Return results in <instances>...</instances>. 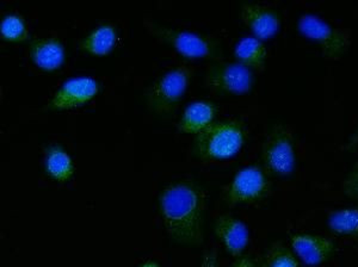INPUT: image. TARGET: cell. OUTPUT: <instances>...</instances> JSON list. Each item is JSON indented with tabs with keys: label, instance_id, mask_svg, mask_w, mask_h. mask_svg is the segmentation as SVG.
<instances>
[{
	"label": "cell",
	"instance_id": "1",
	"mask_svg": "<svg viewBox=\"0 0 358 267\" xmlns=\"http://www.w3.org/2000/svg\"><path fill=\"white\" fill-rule=\"evenodd\" d=\"M164 227L172 239L199 246L203 241L204 194L194 182H178L165 187L159 199Z\"/></svg>",
	"mask_w": 358,
	"mask_h": 267
},
{
	"label": "cell",
	"instance_id": "2",
	"mask_svg": "<svg viewBox=\"0 0 358 267\" xmlns=\"http://www.w3.org/2000/svg\"><path fill=\"white\" fill-rule=\"evenodd\" d=\"M246 141V130L238 121L214 122L196 135L194 152L203 161H220L236 157Z\"/></svg>",
	"mask_w": 358,
	"mask_h": 267
},
{
	"label": "cell",
	"instance_id": "3",
	"mask_svg": "<svg viewBox=\"0 0 358 267\" xmlns=\"http://www.w3.org/2000/svg\"><path fill=\"white\" fill-rule=\"evenodd\" d=\"M143 25L152 36L171 45L187 59H213L220 55V45L210 37L159 24L151 18H145Z\"/></svg>",
	"mask_w": 358,
	"mask_h": 267
},
{
	"label": "cell",
	"instance_id": "4",
	"mask_svg": "<svg viewBox=\"0 0 358 267\" xmlns=\"http://www.w3.org/2000/svg\"><path fill=\"white\" fill-rule=\"evenodd\" d=\"M297 29L302 36L317 43L329 60H338L350 49L352 33L350 29L338 28L322 17L305 13L299 18Z\"/></svg>",
	"mask_w": 358,
	"mask_h": 267
},
{
	"label": "cell",
	"instance_id": "5",
	"mask_svg": "<svg viewBox=\"0 0 358 267\" xmlns=\"http://www.w3.org/2000/svg\"><path fill=\"white\" fill-rule=\"evenodd\" d=\"M192 74V66L180 65L159 77L147 89L148 108L155 114H170L187 92Z\"/></svg>",
	"mask_w": 358,
	"mask_h": 267
},
{
	"label": "cell",
	"instance_id": "6",
	"mask_svg": "<svg viewBox=\"0 0 358 267\" xmlns=\"http://www.w3.org/2000/svg\"><path fill=\"white\" fill-rule=\"evenodd\" d=\"M265 166L282 177L293 173L296 166L293 133L288 127L277 124L268 133L262 150Z\"/></svg>",
	"mask_w": 358,
	"mask_h": 267
},
{
	"label": "cell",
	"instance_id": "7",
	"mask_svg": "<svg viewBox=\"0 0 358 267\" xmlns=\"http://www.w3.org/2000/svg\"><path fill=\"white\" fill-rule=\"evenodd\" d=\"M268 190V178L259 167H245L234 175L224 189V201L231 207L251 204L264 199Z\"/></svg>",
	"mask_w": 358,
	"mask_h": 267
},
{
	"label": "cell",
	"instance_id": "8",
	"mask_svg": "<svg viewBox=\"0 0 358 267\" xmlns=\"http://www.w3.org/2000/svg\"><path fill=\"white\" fill-rule=\"evenodd\" d=\"M252 71L241 64H215L206 74V84L213 92L222 94H246L252 89Z\"/></svg>",
	"mask_w": 358,
	"mask_h": 267
},
{
	"label": "cell",
	"instance_id": "9",
	"mask_svg": "<svg viewBox=\"0 0 358 267\" xmlns=\"http://www.w3.org/2000/svg\"><path fill=\"white\" fill-rule=\"evenodd\" d=\"M99 91L97 81L91 77H78L66 81L57 89L49 108L54 110H67L78 108L94 99Z\"/></svg>",
	"mask_w": 358,
	"mask_h": 267
},
{
	"label": "cell",
	"instance_id": "10",
	"mask_svg": "<svg viewBox=\"0 0 358 267\" xmlns=\"http://www.w3.org/2000/svg\"><path fill=\"white\" fill-rule=\"evenodd\" d=\"M290 243L297 258L307 266H317L329 261L337 250L332 240L320 235L294 234Z\"/></svg>",
	"mask_w": 358,
	"mask_h": 267
},
{
	"label": "cell",
	"instance_id": "11",
	"mask_svg": "<svg viewBox=\"0 0 358 267\" xmlns=\"http://www.w3.org/2000/svg\"><path fill=\"white\" fill-rule=\"evenodd\" d=\"M241 20L258 40L268 41L276 36L281 20L273 8L261 4L246 3L241 6Z\"/></svg>",
	"mask_w": 358,
	"mask_h": 267
},
{
	"label": "cell",
	"instance_id": "12",
	"mask_svg": "<svg viewBox=\"0 0 358 267\" xmlns=\"http://www.w3.org/2000/svg\"><path fill=\"white\" fill-rule=\"evenodd\" d=\"M214 231L217 239L233 257H241L245 248L248 247L250 240L248 227L243 221L234 216L221 215L216 219Z\"/></svg>",
	"mask_w": 358,
	"mask_h": 267
},
{
	"label": "cell",
	"instance_id": "13",
	"mask_svg": "<svg viewBox=\"0 0 358 267\" xmlns=\"http://www.w3.org/2000/svg\"><path fill=\"white\" fill-rule=\"evenodd\" d=\"M29 55L40 69L52 72L65 62V48L57 37L35 38L29 47Z\"/></svg>",
	"mask_w": 358,
	"mask_h": 267
},
{
	"label": "cell",
	"instance_id": "14",
	"mask_svg": "<svg viewBox=\"0 0 358 267\" xmlns=\"http://www.w3.org/2000/svg\"><path fill=\"white\" fill-rule=\"evenodd\" d=\"M216 109L209 101H195L187 106L179 121L178 129L184 134L199 135L208 127L212 126L215 118Z\"/></svg>",
	"mask_w": 358,
	"mask_h": 267
},
{
	"label": "cell",
	"instance_id": "15",
	"mask_svg": "<svg viewBox=\"0 0 358 267\" xmlns=\"http://www.w3.org/2000/svg\"><path fill=\"white\" fill-rule=\"evenodd\" d=\"M234 55L241 65L251 71L262 72L268 60V49L263 41L255 36H246L236 43Z\"/></svg>",
	"mask_w": 358,
	"mask_h": 267
},
{
	"label": "cell",
	"instance_id": "16",
	"mask_svg": "<svg viewBox=\"0 0 358 267\" xmlns=\"http://www.w3.org/2000/svg\"><path fill=\"white\" fill-rule=\"evenodd\" d=\"M117 41L116 29L110 24L99 25L79 43V48L96 57L111 53Z\"/></svg>",
	"mask_w": 358,
	"mask_h": 267
},
{
	"label": "cell",
	"instance_id": "17",
	"mask_svg": "<svg viewBox=\"0 0 358 267\" xmlns=\"http://www.w3.org/2000/svg\"><path fill=\"white\" fill-rule=\"evenodd\" d=\"M45 170L50 178L65 182L73 177V161L62 147L52 146L45 153Z\"/></svg>",
	"mask_w": 358,
	"mask_h": 267
},
{
	"label": "cell",
	"instance_id": "18",
	"mask_svg": "<svg viewBox=\"0 0 358 267\" xmlns=\"http://www.w3.org/2000/svg\"><path fill=\"white\" fill-rule=\"evenodd\" d=\"M327 227L338 235L358 241V205L334 211L327 217Z\"/></svg>",
	"mask_w": 358,
	"mask_h": 267
},
{
	"label": "cell",
	"instance_id": "19",
	"mask_svg": "<svg viewBox=\"0 0 358 267\" xmlns=\"http://www.w3.org/2000/svg\"><path fill=\"white\" fill-rule=\"evenodd\" d=\"M258 267H299V261L289 248L276 243L266 251Z\"/></svg>",
	"mask_w": 358,
	"mask_h": 267
},
{
	"label": "cell",
	"instance_id": "20",
	"mask_svg": "<svg viewBox=\"0 0 358 267\" xmlns=\"http://www.w3.org/2000/svg\"><path fill=\"white\" fill-rule=\"evenodd\" d=\"M0 35L10 42H23L29 38L28 27L21 16L8 15L0 23Z\"/></svg>",
	"mask_w": 358,
	"mask_h": 267
},
{
	"label": "cell",
	"instance_id": "21",
	"mask_svg": "<svg viewBox=\"0 0 358 267\" xmlns=\"http://www.w3.org/2000/svg\"><path fill=\"white\" fill-rule=\"evenodd\" d=\"M342 190L346 197L358 201V162L344 179Z\"/></svg>",
	"mask_w": 358,
	"mask_h": 267
},
{
	"label": "cell",
	"instance_id": "22",
	"mask_svg": "<svg viewBox=\"0 0 358 267\" xmlns=\"http://www.w3.org/2000/svg\"><path fill=\"white\" fill-rule=\"evenodd\" d=\"M201 267H217V252H206L202 264H201Z\"/></svg>",
	"mask_w": 358,
	"mask_h": 267
},
{
	"label": "cell",
	"instance_id": "23",
	"mask_svg": "<svg viewBox=\"0 0 358 267\" xmlns=\"http://www.w3.org/2000/svg\"><path fill=\"white\" fill-rule=\"evenodd\" d=\"M232 267H258L252 260L248 258H239L236 263L233 264Z\"/></svg>",
	"mask_w": 358,
	"mask_h": 267
},
{
	"label": "cell",
	"instance_id": "24",
	"mask_svg": "<svg viewBox=\"0 0 358 267\" xmlns=\"http://www.w3.org/2000/svg\"><path fill=\"white\" fill-rule=\"evenodd\" d=\"M358 146V126L357 129L355 130L354 135L351 136L350 140L346 142L345 146H344V150H354L355 147Z\"/></svg>",
	"mask_w": 358,
	"mask_h": 267
},
{
	"label": "cell",
	"instance_id": "25",
	"mask_svg": "<svg viewBox=\"0 0 358 267\" xmlns=\"http://www.w3.org/2000/svg\"><path fill=\"white\" fill-rule=\"evenodd\" d=\"M141 267H159L155 265V264H146V265H143V266Z\"/></svg>",
	"mask_w": 358,
	"mask_h": 267
},
{
	"label": "cell",
	"instance_id": "26",
	"mask_svg": "<svg viewBox=\"0 0 358 267\" xmlns=\"http://www.w3.org/2000/svg\"><path fill=\"white\" fill-rule=\"evenodd\" d=\"M355 250H357L358 251V246H355Z\"/></svg>",
	"mask_w": 358,
	"mask_h": 267
}]
</instances>
